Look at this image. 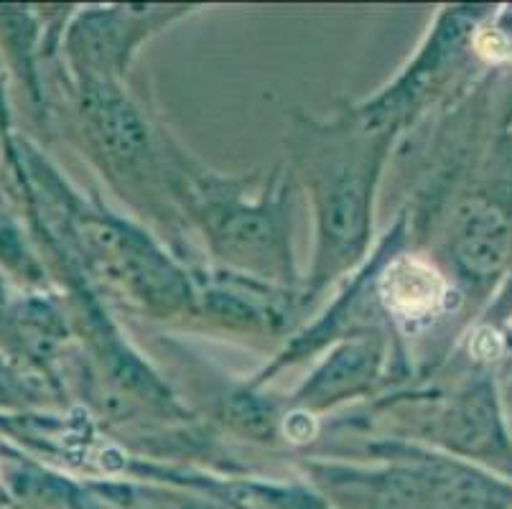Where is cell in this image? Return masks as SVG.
I'll use <instances>...</instances> for the list:
<instances>
[{"instance_id": "6da1fadb", "label": "cell", "mask_w": 512, "mask_h": 509, "mask_svg": "<svg viewBox=\"0 0 512 509\" xmlns=\"http://www.w3.org/2000/svg\"><path fill=\"white\" fill-rule=\"evenodd\" d=\"M510 224L495 207L472 202L456 219V255L472 273L490 275L505 265L510 255Z\"/></svg>"}, {"instance_id": "7a4b0ae2", "label": "cell", "mask_w": 512, "mask_h": 509, "mask_svg": "<svg viewBox=\"0 0 512 509\" xmlns=\"http://www.w3.org/2000/svg\"><path fill=\"white\" fill-rule=\"evenodd\" d=\"M385 306L403 319H423L444 306L446 283L439 270L418 258H398L380 280Z\"/></svg>"}, {"instance_id": "3957f363", "label": "cell", "mask_w": 512, "mask_h": 509, "mask_svg": "<svg viewBox=\"0 0 512 509\" xmlns=\"http://www.w3.org/2000/svg\"><path fill=\"white\" fill-rule=\"evenodd\" d=\"M102 128L110 135V143L118 148L120 153H133L141 146V128L138 120L133 118V112L123 105L120 100H105V110H102Z\"/></svg>"}, {"instance_id": "277c9868", "label": "cell", "mask_w": 512, "mask_h": 509, "mask_svg": "<svg viewBox=\"0 0 512 509\" xmlns=\"http://www.w3.org/2000/svg\"><path fill=\"white\" fill-rule=\"evenodd\" d=\"M456 438H495V415L484 398H474L456 413Z\"/></svg>"}, {"instance_id": "5b68a950", "label": "cell", "mask_w": 512, "mask_h": 509, "mask_svg": "<svg viewBox=\"0 0 512 509\" xmlns=\"http://www.w3.org/2000/svg\"><path fill=\"white\" fill-rule=\"evenodd\" d=\"M329 217H332L334 232L337 235H357L360 232L362 222V204L360 194H355L352 189L339 191V196L334 199L332 209H329Z\"/></svg>"}, {"instance_id": "8992f818", "label": "cell", "mask_w": 512, "mask_h": 509, "mask_svg": "<svg viewBox=\"0 0 512 509\" xmlns=\"http://www.w3.org/2000/svg\"><path fill=\"white\" fill-rule=\"evenodd\" d=\"M474 46L490 62H505V59L512 56L510 39L502 31H497V28H484V31H479L477 39H474Z\"/></svg>"}, {"instance_id": "52a82bcc", "label": "cell", "mask_w": 512, "mask_h": 509, "mask_svg": "<svg viewBox=\"0 0 512 509\" xmlns=\"http://www.w3.org/2000/svg\"><path fill=\"white\" fill-rule=\"evenodd\" d=\"M472 352L477 359H495L502 352V339L490 329H482L472 342Z\"/></svg>"}, {"instance_id": "ba28073f", "label": "cell", "mask_w": 512, "mask_h": 509, "mask_svg": "<svg viewBox=\"0 0 512 509\" xmlns=\"http://www.w3.org/2000/svg\"><path fill=\"white\" fill-rule=\"evenodd\" d=\"M505 380H507V387H510V395H512V364H510V367H507V375H505Z\"/></svg>"}]
</instances>
